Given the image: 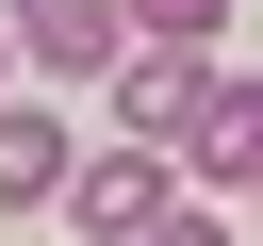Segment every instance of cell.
I'll use <instances>...</instances> for the list:
<instances>
[{
	"mask_svg": "<svg viewBox=\"0 0 263 246\" xmlns=\"http://www.w3.org/2000/svg\"><path fill=\"white\" fill-rule=\"evenodd\" d=\"M148 246H230V230H214V213H164V230H148Z\"/></svg>",
	"mask_w": 263,
	"mask_h": 246,
	"instance_id": "7",
	"label": "cell"
},
{
	"mask_svg": "<svg viewBox=\"0 0 263 246\" xmlns=\"http://www.w3.org/2000/svg\"><path fill=\"white\" fill-rule=\"evenodd\" d=\"M66 164H82V148H66V115L0 98V213H49V197H66Z\"/></svg>",
	"mask_w": 263,
	"mask_h": 246,
	"instance_id": "5",
	"label": "cell"
},
{
	"mask_svg": "<svg viewBox=\"0 0 263 246\" xmlns=\"http://www.w3.org/2000/svg\"><path fill=\"white\" fill-rule=\"evenodd\" d=\"M66 230H99V246H148L164 213H181V180H164V148H99V164H66V197H49Z\"/></svg>",
	"mask_w": 263,
	"mask_h": 246,
	"instance_id": "1",
	"label": "cell"
},
{
	"mask_svg": "<svg viewBox=\"0 0 263 246\" xmlns=\"http://www.w3.org/2000/svg\"><path fill=\"white\" fill-rule=\"evenodd\" d=\"M0 49H16V66H49V82H99L132 33H115V0H16V16H0Z\"/></svg>",
	"mask_w": 263,
	"mask_h": 246,
	"instance_id": "2",
	"label": "cell"
},
{
	"mask_svg": "<svg viewBox=\"0 0 263 246\" xmlns=\"http://www.w3.org/2000/svg\"><path fill=\"white\" fill-rule=\"evenodd\" d=\"M197 82H214L197 49H115V66H99V98H115V131H132V148H164V131L197 115Z\"/></svg>",
	"mask_w": 263,
	"mask_h": 246,
	"instance_id": "3",
	"label": "cell"
},
{
	"mask_svg": "<svg viewBox=\"0 0 263 246\" xmlns=\"http://www.w3.org/2000/svg\"><path fill=\"white\" fill-rule=\"evenodd\" d=\"M0 66H16V49H0Z\"/></svg>",
	"mask_w": 263,
	"mask_h": 246,
	"instance_id": "8",
	"label": "cell"
},
{
	"mask_svg": "<svg viewBox=\"0 0 263 246\" xmlns=\"http://www.w3.org/2000/svg\"><path fill=\"white\" fill-rule=\"evenodd\" d=\"M214 16H230V0H115L132 49H214Z\"/></svg>",
	"mask_w": 263,
	"mask_h": 246,
	"instance_id": "6",
	"label": "cell"
},
{
	"mask_svg": "<svg viewBox=\"0 0 263 246\" xmlns=\"http://www.w3.org/2000/svg\"><path fill=\"white\" fill-rule=\"evenodd\" d=\"M181 148H197V180H247V197H263V82H197Z\"/></svg>",
	"mask_w": 263,
	"mask_h": 246,
	"instance_id": "4",
	"label": "cell"
}]
</instances>
